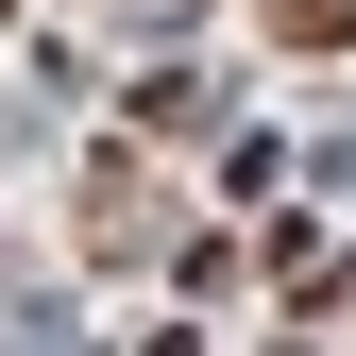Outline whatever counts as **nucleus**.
Returning a JSON list of instances; mask_svg holds the SVG:
<instances>
[{
    "mask_svg": "<svg viewBox=\"0 0 356 356\" xmlns=\"http://www.w3.org/2000/svg\"><path fill=\"white\" fill-rule=\"evenodd\" d=\"M136 238H153V187L102 153V170H85V254H136Z\"/></svg>",
    "mask_w": 356,
    "mask_h": 356,
    "instance_id": "f257e3e1",
    "label": "nucleus"
}]
</instances>
